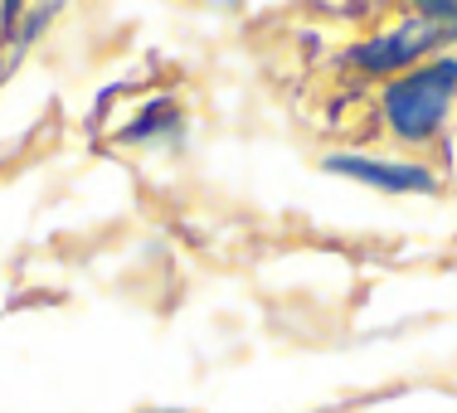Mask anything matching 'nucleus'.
<instances>
[{
  "label": "nucleus",
  "mask_w": 457,
  "mask_h": 413,
  "mask_svg": "<svg viewBox=\"0 0 457 413\" xmlns=\"http://www.w3.org/2000/svg\"><path fill=\"white\" fill-rule=\"evenodd\" d=\"M453 103H457V54H438V59L399 73L379 93V112H385L389 132L399 141L438 136V127L448 122Z\"/></svg>",
  "instance_id": "obj_1"
},
{
  "label": "nucleus",
  "mask_w": 457,
  "mask_h": 413,
  "mask_svg": "<svg viewBox=\"0 0 457 413\" xmlns=\"http://www.w3.org/2000/svg\"><path fill=\"white\" fill-rule=\"evenodd\" d=\"M443 45H448V39H443V29L433 25V20L409 15V20H399V25L361 39V45L345 54V63H355L361 73H409Z\"/></svg>",
  "instance_id": "obj_2"
},
{
  "label": "nucleus",
  "mask_w": 457,
  "mask_h": 413,
  "mask_svg": "<svg viewBox=\"0 0 457 413\" xmlns=\"http://www.w3.org/2000/svg\"><path fill=\"white\" fill-rule=\"evenodd\" d=\"M326 170L331 176H345L365 190H385V194H433L438 190V176L428 166H409V161H379V156H326Z\"/></svg>",
  "instance_id": "obj_3"
},
{
  "label": "nucleus",
  "mask_w": 457,
  "mask_h": 413,
  "mask_svg": "<svg viewBox=\"0 0 457 413\" xmlns=\"http://www.w3.org/2000/svg\"><path fill=\"white\" fill-rule=\"evenodd\" d=\"M419 15L433 20L448 45H457V0H428V5H419Z\"/></svg>",
  "instance_id": "obj_4"
},
{
  "label": "nucleus",
  "mask_w": 457,
  "mask_h": 413,
  "mask_svg": "<svg viewBox=\"0 0 457 413\" xmlns=\"http://www.w3.org/2000/svg\"><path fill=\"white\" fill-rule=\"evenodd\" d=\"M146 413H180V409H146Z\"/></svg>",
  "instance_id": "obj_5"
}]
</instances>
